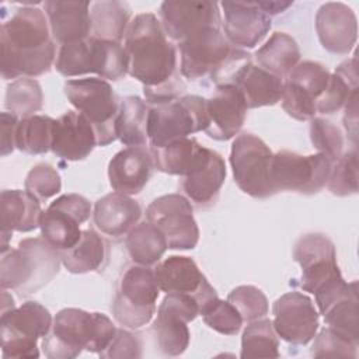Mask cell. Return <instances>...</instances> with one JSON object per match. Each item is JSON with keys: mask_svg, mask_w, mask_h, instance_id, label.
Returning a JSON list of instances; mask_svg holds the SVG:
<instances>
[{"mask_svg": "<svg viewBox=\"0 0 359 359\" xmlns=\"http://www.w3.org/2000/svg\"><path fill=\"white\" fill-rule=\"evenodd\" d=\"M123 48L128 73L143 84L147 102L158 105L181 97L187 87L177 67V49L153 13L137 14L129 22Z\"/></svg>", "mask_w": 359, "mask_h": 359, "instance_id": "cell-1", "label": "cell"}, {"mask_svg": "<svg viewBox=\"0 0 359 359\" xmlns=\"http://www.w3.org/2000/svg\"><path fill=\"white\" fill-rule=\"evenodd\" d=\"M0 48L4 80L48 73L57 55L48 17L35 6H22L3 21Z\"/></svg>", "mask_w": 359, "mask_h": 359, "instance_id": "cell-2", "label": "cell"}, {"mask_svg": "<svg viewBox=\"0 0 359 359\" xmlns=\"http://www.w3.org/2000/svg\"><path fill=\"white\" fill-rule=\"evenodd\" d=\"M116 330L102 313L63 309L55 316L49 334L42 338V352L49 359H73L83 351L101 353Z\"/></svg>", "mask_w": 359, "mask_h": 359, "instance_id": "cell-3", "label": "cell"}, {"mask_svg": "<svg viewBox=\"0 0 359 359\" xmlns=\"http://www.w3.org/2000/svg\"><path fill=\"white\" fill-rule=\"evenodd\" d=\"M62 265L60 252L43 237L24 238L17 248L1 252L0 286L27 296L46 286Z\"/></svg>", "mask_w": 359, "mask_h": 359, "instance_id": "cell-4", "label": "cell"}, {"mask_svg": "<svg viewBox=\"0 0 359 359\" xmlns=\"http://www.w3.org/2000/svg\"><path fill=\"white\" fill-rule=\"evenodd\" d=\"M293 259L302 268L300 287L314 294L318 310L325 307L348 283L341 275L335 245L323 233L302 236L294 244Z\"/></svg>", "mask_w": 359, "mask_h": 359, "instance_id": "cell-5", "label": "cell"}, {"mask_svg": "<svg viewBox=\"0 0 359 359\" xmlns=\"http://www.w3.org/2000/svg\"><path fill=\"white\" fill-rule=\"evenodd\" d=\"M63 91L69 102L94 128L97 146L104 147L118 139L115 123L121 100L107 80L98 77L67 80Z\"/></svg>", "mask_w": 359, "mask_h": 359, "instance_id": "cell-6", "label": "cell"}, {"mask_svg": "<svg viewBox=\"0 0 359 359\" xmlns=\"http://www.w3.org/2000/svg\"><path fill=\"white\" fill-rule=\"evenodd\" d=\"M206 126V98L201 95H182L174 101L153 105L147 121L150 149L189 137L192 133L205 130Z\"/></svg>", "mask_w": 359, "mask_h": 359, "instance_id": "cell-7", "label": "cell"}, {"mask_svg": "<svg viewBox=\"0 0 359 359\" xmlns=\"http://www.w3.org/2000/svg\"><path fill=\"white\" fill-rule=\"evenodd\" d=\"M53 320L49 310L38 302L1 311L0 337L3 358H38V339L49 334Z\"/></svg>", "mask_w": 359, "mask_h": 359, "instance_id": "cell-8", "label": "cell"}, {"mask_svg": "<svg viewBox=\"0 0 359 359\" xmlns=\"http://www.w3.org/2000/svg\"><path fill=\"white\" fill-rule=\"evenodd\" d=\"M160 287L154 271L143 265L129 266L119 280L111 310L121 325L137 330L153 318Z\"/></svg>", "mask_w": 359, "mask_h": 359, "instance_id": "cell-9", "label": "cell"}, {"mask_svg": "<svg viewBox=\"0 0 359 359\" xmlns=\"http://www.w3.org/2000/svg\"><path fill=\"white\" fill-rule=\"evenodd\" d=\"M273 153L266 143L252 133H240L231 143L230 165L237 187L257 199L275 195L271 168Z\"/></svg>", "mask_w": 359, "mask_h": 359, "instance_id": "cell-10", "label": "cell"}, {"mask_svg": "<svg viewBox=\"0 0 359 359\" xmlns=\"http://www.w3.org/2000/svg\"><path fill=\"white\" fill-rule=\"evenodd\" d=\"M180 73L185 79L213 80L217 73L241 50L233 46L220 27L203 28L178 43Z\"/></svg>", "mask_w": 359, "mask_h": 359, "instance_id": "cell-11", "label": "cell"}, {"mask_svg": "<svg viewBox=\"0 0 359 359\" xmlns=\"http://www.w3.org/2000/svg\"><path fill=\"white\" fill-rule=\"evenodd\" d=\"M332 163L321 153L303 156L290 150L273 153L271 181L275 194L282 191L313 195L328 181Z\"/></svg>", "mask_w": 359, "mask_h": 359, "instance_id": "cell-12", "label": "cell"}, {"mask_svg": "<svg viewBox=\"0 0 359 359\" xmlns=\"http://www.w3.org/2000/svg\"><path fill=\"white\" fill-rule=\"evenodd\" d=\"M146 219L165 237L171 250H192L199 240V229L191 202L180 194L156 198L146 209Z\"/></svg>", "mask_w": 359, "mask_h": 359, "instance_id": "cell-13", "label": "cell"}, {"mask_svg": "<svg viewBox=\"0 0 359 359\" xmlns=\"http://www.w3.org/2000/svg\"><path fill=\"white\" fill-rule=\"evenodd\" d=\"M272 325L278 337L292 345H307L318 330V311L313 300L300 292L282 294L272 306Z\"/></svg>", "mask_w": 359, "mask_h": 359, "instance_id": "cell-14", "label": "cell"}, {"mask_svg": "<svg viewBox=\"0 0 359 359\" xmlns=\"http://www.w3.org/2000/svg\"><path fill=\"white\" fill-rule=\"evenodd\" d=\"M157 285L165 293H185L195 297L199 314L217 299L215 287L189 257L171 255L154 268Z\"/></svg>", "mask_w": 359, "mask_h": 359, "instance_id": "cell-15", "label": "cell"}, {"mask_svg": "<svg viewBox=\"0 0 359 359\" xmlns=\"http://www.w3.org/2000/svg\"><path fill=\"white\" fill-rule=\"evenodd\" d=\"M158 15L164 34L178 43L203 28H222V15L216 1L165 0L160 6Z\"/></svg>", "mask_w": 359, "mask_h": 359, "instance_id": "cell-16", "label": "cell"}, {"mask_svg": "<svg viewBox=\"0 0 359 359\" xmlns=\"http://www.w3.org/2000/svg\"><path fill=\"white\" fill-rule=\"evenodd\" d=\"M223 34L237 48H254L272 27V20L257 1H222Z\"/></svg>", "mask_w": 359, "mask_h": 359, "instance_id": "cell-17", "label": "cell"}, {"mask_svg": "<svg viewBox=\"0 0 359 359\" xmlns=\"http://www.w3.org/2000/svg\"><path fill=\"white\" fill-rule=\"evenodd\" d=\"M247 109L241 93L234 86H216L213 94L206 98L208 126L203 132L220 142L233 139L244 125Z\"/></svg>", "mask_w": 359, "mask_h": 359, "instance_id": "cell-18", "label": "cell"}, {"mask_svg": "<svg viewBox=\"0 0 359 359\" xmlns=\"http://www.w3.org/2000/svg\"><path fill=\"white\" fill-rule=\"evenodd\" d=\"M316 31L323 48L334 55H348L358 38V20L351 7L339 1L323 4L316 14Z\"/></svg>", "mask_w": 359, "mask_h": 359, "instance_id": "cell-19", "label": "cell"}, {"mask_svg": "<svg viewBox=\"0 0 359 359\" xmlns=\"http://www.w3.org/2000/svg\"><path fill=\"white\" fill-rule=\"evenodd\" d=\"M154 170V160L147 147H126L108 163V180L115 192L137 195L149 182Z\"/></svg>", "mask_w": 359, "mask_h": 359, "instance_id": "cell-20", "label": "cell"}, {"mask_svg": "<svg viewBox=\"0 0 359 359\" xmlns=\"http://www.w3.org/2000/svg\"><path fill=\"white\" fill-rule=\"evenodd\" d=\"M42 6L55 43L62 46L91 36L90 1L48 0Z\"/></svg>", "mask_w": 359, "mask_h": 359, "instance_id": "cell-21", "label": "cell"}, {"mask_svg": "<svg viewBox=\"0 0 359 359\" xmlns=\"http://www.w3.org/2000/svg\"><path fill=\"white\" fill-rule=\"evenodd\" d=\"M97 146V136L91 123L79 112L67 111L53 122V154L62 160H84Z\"/></svg>", "mask_w": 359, "mask_h": 359, "instance_id": "cell-22", "label": "cell"}, {"mask_svg": "<svg viewBox=\"0 0 359 359\" xmlns=\"http://www.w3.org/2000/svg\"><path fill=\"white\" fill-rule=\"evenodd\" d=\"M330 77V70L321 63L299 62L283 80V95L296 109L317 114V101L327 90Z\"/></svg>", "mask_w": 359, "mask_h": 359, "instance_id": "cell-23", "label": "cell"}, {"mask_svg": "<svg viewBox=\"0 0 359 359\" xmlns=\"http://www.w3.org/2000/svg\"><path fill=\"white\" fill-rule=\"evenodd\" d=\"M224 180V160L217 151L206 149V153L195 168L182 177L180 187L189 202H194L198 208H208L219 198Z\"/></svg>", "mask_w": 359, "mask_h": 359, "instance_id": "cell-24", "label": "cell"}, {"mask_svg": "<svg viewBox=\"0 0 359 359\" xmlns=\"http://www.w3.org/2000/svg\"><path fill=\"white\" fill-rule=\"evenodd\" d=\"M41 201L28 191L4 189L0 194L1 252L8 250L13 231L28 233L39 227Z\"/></svg>", "mask_w": 359, "mask_h": 359, "instance_id": "cell-25", "label": "cell"}, {"mask_svg": "<svg viewBox=\"0 0 359 359\" xmlns=\"http://www.w3.org/2000/svg\"><path fill=\"white\" fill-rule=\"evenodd\" d=\"M226 84L234 86L243 95L247 108L271 107L280 101L283 79L247 60L229 77Z\"/></svg>", "mask_w": 359, "mask_h": 359, "instance_id": "cell-26", "label": "cell"}, {"mask_svg": "<svg viewBox=\"0 0 359 359\" xmlns=\"http://www.w3.org/2000/svg\"><path fill=\"white\" fill-rule=\"evenodd\" d=\"M142 208L129 195L111 192L94 205L93 219L95 226L107 236L121 237L129 233L140 220Z\"/></svg>", "mask_w": 359, "mask_h": 359, "instance_id": "cell-27", "label": "cell"}, {"mask_svg": "<svg viewBox=\"0 0 359 359\" xmlns=\"http://www.w3.org/2000/svg\"><path fill=\"white\" fill-rule=\"evenodd\" d=\"M109 255V247L104 237L95 230L86 229L76 245L60 251L62 265L70 273H87L100 271L105 266Z\"/></svg>", "mask_w": 359, "mask_h": 359, "instance_id": "cell-28", "label": "cell"}, {"mask_svg": "<svg viewBox=\"0 0 359 359\" xmlns=\"http://www.w3.org/2000/svg\"><path fill=\"white\" fill-rule=\"evenodd\" d=\"M205 146L199 144L195 137H184L174 140L163 147L150 149L154 167L170 175H188L206 153Z\"/></svg>", "mask_w": 359, "mask_h": 359, "instance_id": "cell-29", "label": "cell"}, {"mask_svg": "<svg viewBox=\"0 0 359 359\" xmlns=\"http://www.w3.org/2000/svg\"><path fill=\"white\" fill-rule=\"evenodd\" d=\"M130 11L126 1L101 0L91 3V36L102 41L121 42L130 22Z\"/></svg>", "mask_w": 359, "mask_h": 359, "instance_id": "cell-30", "label": "cell"}, {"mask_svg": "<svg viewBox=\"0 0 359 359\" xmlns=\"http://www.w3.org/2000/svg\"><path fill=\"white\" fill-rule=\"evenodd\" d=\"M300 56L297 42L286 32H273L254 55L261 69L280 79L289 76L300 62Z\"/></svg>", "mask_w": 359, "mask_h": 359, "instance_id": "cell-31", "label": "cell"}, {"mask_svg": "<svg viewBox=\"0 0 359 359\" xmlns=\"http://www.w3.org/2000/svg\"><path fill=\"white\" fill-rule=\"evenodd\" d=\"M150 107L137 95L121 100L116 116V137L128 147H146L149 143L147 121Z\"/></svg>", "mask_w": 359, "mask_h": 359, "instance_id": "cell-32", "label": "cell"}, {"mask_svg": "<svg viewBox=\"0 0 359 359\" xmlns=\"http://www.w3.org/2000/svg\"><path fill=\"white\" fill-rule=\"evenodd\" d=\"M355 93H358L356 56L342 62L335 73H331L328 87L317 101V114L331 115L341 111Z\"/></svg>", "mask_w": 359, "mask_h": 359, "instance_id": "cell-33", "label": "cell"}, {"mask_svg": "<svg viewBox=\"0 0 359 359\" xmlns=\"http://www.w3.org/2000/svg\"><path fill=\"white\" fill-rule=\"evenodd\" d=\"M81 222L72 213L50 203L42 210L39 229L41 236L59 252L72 248L81 237Z\"/></svg>", "mask_w": 359, "mask_h": 359, "instance_id": "cell-34", "label": "cell"}, {"mask_svg": "<svg viewBox=\"0 0 359 359\" xmlns=\"http://www.w3.org/2000/svg\"><path fill=\"white\" fill-rule=\"evenodd\" d=\"M167 248L164 234L149 222L137 223L126 236L128 254L137 265L151 266L157 264Z\"/></svg>", "mask_w": 359, "mask_h": 359, "instance_id": "cell-35", "label": "cell"}, {"mask_svg": "<svg viewBox=\"0 0 359 359\" xmlns=\"http://www.w3.org/2000/svg\"><path fill=\"white\" fill-rule=\"evenodd\" d=\"M358 282L349 283L348 289L337 297L323 313L325 324L359 344V309Z\"/></svg>", "mask_w": 359, "mask_h": 359, "instance_id": "cell-36", "label": "cell"}, {"mask_svg": "<svg viewBox=\"0 0 359 359\" xmlns=\"http://www.w3.org/2000/svg\"><path fill=\"white\" fill-rule=\"evenodd\" d=\"M187 324V321L174 314L157 310L151 332L156 346L161 353L167 356H178L187 351L191 338Z\"/></svg>", "mask_w": 359, "mask_h": 359, "instance_id": "cell-37", "label": "cell"}, {"mask_svg": "<svg viewBox=\"0 0 359 359\" xmlns=\"http://www.w3.org/2000/svg\"><path fill=\"white\" fill-rule=\"evenodd\" d=\"M55 119L48 115H32L20 119L15 132V147L27 154H43L52 147Z\"/></svg>", "mask_w": 359, "mask_h": 359, "instance_id": "cell-38", "label": "cell"}, {"mask_svg": "<svg viewBox=\"0 0 359 359\" xmlns=\"http://www.w3.org/2000/svg\"><path fill=\"white\" fill-rule=\"evenodd\" d=\"M241 358H279V339L269 318L248 323L241 337Z\"/></svg>", "mask_w": 359, "mask_h": 359, "instance_id": "cell-39", "label": "cell"}, {"mask_svg": "<svg viewBox=\"0 0 359 359\" xmlns=\"http://www.w3.org/2000/svg\"><path fill=\"white\" fill-rule=\"evenodd\" d=\"M43 105L41 84L31 77H20L11 81L6 90L4 107L20 119L35 115Z\"/></svg>", "mask_w": 359, "mask_h": 359, "instance_id": "cell-40", "label": "cell"}, {"mask_svg": "<svg viewBox=\"0 0 359 359\" xmlns=\"http://www.w3.org/2000/svg\"><path fill=\"white\" fill-rule=\"evenodd\" d=\"M93 38V36H91ZM94 42V73L104 80H121L128 74L129 60L121 42L93 38Z\"/></svg>", "mask_w": 359, "mask_h": 359, "instance_id": "cell-41", "label": "cell"}, {"mask_svg": "<svg viewBox=\"0 0 359 359\" xmlns=\"http://www.w3.org/2000/svg\"><path fill=\"white\" fill-rule=\"evenodd\" d=\"M55 67L65 77L94 73L93 38L62 45L56 55Z\"/></svg>", "mask_w": 359, "mask_h": 359, "instance_id": "cell-42", "label": "cell"}, {"mask_svg": "<svg viewBox=\"0 0 359 359\" xmlns=\"http://www.w3.org/2000/svg\"><path fill=\"white\" fill-rule=\"evenodd\" d=\"M331 194L337 196L355 195L358 192V151L356 147L344 153L332 163L327 181Z\"/></svg>", "mask_w": 359, "mask_h": 359, "instance_id": "cell-43", "label": "cell"}, {"mask_svg": "<svg viewBox=\"0 0 359 359\" xmlns=\"http://www.w3.org/2000/svg\"><path fill=\"white\" fill-rule=\"evenodd\" d=\"M310 139L318 153L335 163L344 154V136L341 129L325 118H313L310 122Z\"/></svg>", "mask_w": 359, "mask_h": 359, "instance_id": "cell-44", "label": "cell"}, {"mask_svg": "<svg viewBox=\"0 0 359 359\" xmlns=\"http://www.w3.org/2000/svg\"><path fill=\"white\" fill-rule=\"evenodd\" d=\"M227 302L231 303L240 313L243 321L251 323L264 318L268 314V299L261 289L252 285H241L234 287Z\"/></svg>", "mask_w": 359, "mask_h": 359, "instance_id": "cell-45", "label": "cell"}, {"mask_svg": "<svg viewBox=\"0 0 359 359\" xmlns=\"http://www.w3.org/2000/svg\"><path fill=\"white\" fill-rule=\"evenodd\" d=\"M311 355L314 358H356L358 345L344 334L327 327L314 335Z\"/></svg>", "mask_w": 359, "mask_h": 359, "instance_id": "cell-46", "label": "cell"}, {"mask_svg": "<svg viewBox=\"0 0 359 359\" xmlns=\"http://www.w3.org/2000/svg\"><path fill=\"white\" fill-rule=\"evenodd\" d=\"M201 316L209 328L223 335H236L243 325V318L236 307L219 297L212 302Z\"/></svg>", "mask_w": 359, "mask_h": 359, "instance_id": "cell-47", "label": "cell"}, {"mask_svg": "<svg viewBox=\"0 0 359 359\" xmlns=\"http://www.w3.org/2000/svg\"><path fill=\"white\" fill-rule=\"evenodd\" d=\"M25 191L32 194L39 201H46L62 189V180L56 168L49 164L39 163L34 165L24 181Z\"/></svg>", "mask_w": 359, "mask_h": 359, "instance_id": "cell-48", "label": "cell"}, {"mask_svg": "<svg viewBox=\"0 0 359 359\" xmlns=\"http://www.w3.org/2000/svg\"><path fill=\"white\" fill-rule=\"evenodd\" d=\"M102 359H125L142 356V341L136 334L118 328L111 344L98 353Z\"/></svg>", "mask_w": 359, "mask_h": 359, "instance_id": "cell-49", "label": "cell"}, {"mask_svg": "<svg viewBox=\"0 0 359 359\" xmlns=\"http://www.w3.org/2000/svg\"><path fill=\"white\" fill-rule=\"evenodd\" d=\"M158 310L174 314L187 323L194 321L199 314V306L194 296L185 293H165Z\"/></svg>", "mask_w": 359, "mask_h": 359, "instance_id": "cell-50", "label": "cell"}, {"mask_svg": "<svg viewBox=\"0 0 359 359\" xmlns=\"http://www.w3.org/2000/svg\"><path fill=\"white\" fill-rule=\"evenodd\" d=\"M1 122H0V129H1V156L6 157L15 149V132H17V125L20 122V118L10 114V112H1Z\"/></svg>", "mask_w": 359, "mask_h": 359, "instance_id": "cell-51", "label": "cell"}, {"mask_svg": "<svg viewBox=\"0 0 359 359\" xmlns=\"http://www.w3.org/2000/svg\"><path fill=\"white\" fill-rule=\"evenodd\" d=\"M344 126L356 147V137H358V93H355L346 105L344 107Z\"/></svg>", "mask_w": 359, "mask_h": 359, "instance_id": "cell-52", "label": "cell"}, {"mask_svg": "<svg viewBox=\"0 0 359 359\" xmlns=\"http://www.w3.org/2000/svg\"><path fill=\"white\" fill-rule=\"evenodd\" d=\"M257 3L262 8V11L269 17L286 11L293 4V1H257Z\"/></svg>", "mask_w": 359, "mask_h": 359, "instance_id": "cell-53", "label": "cell"}]
</instances>
